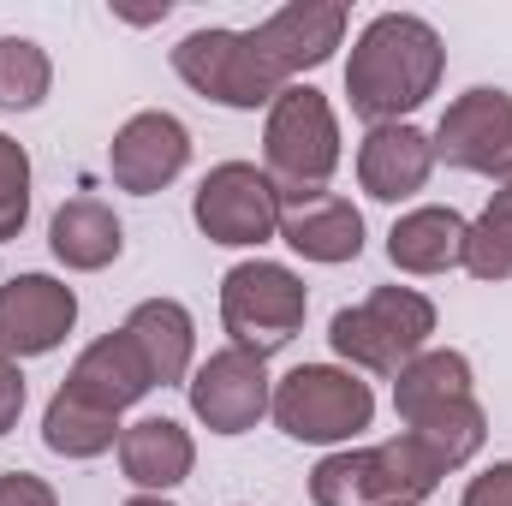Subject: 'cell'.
<instances>
[{
	"mask_svg": "<svg viewBox=\"0 0 512 506\" xmlns=\"http://www.w3.org/2000/svg\"><path fill=\"white\" fill-rule=\"evenodd\" d=\"M447 48L441 30L417 12H382L358 30L352 60H346V96L352 114L370 126H405L411 108H423L441 84Z\"/></svg>",
	"mask_w": 512,
	"mask_h": 506,
	"instance_id": "obj_1",
	"label": "cell"
},
{
	"mask_svg": "<svg viewBox=\"0 0 512 506\" xmlns=\"http://www.w3.org/2000/svg\"><path fill=\"white\" fill-rule=\"evenodd\" d=\"M447 471L411 441L393 435L382 447H340L310 471L316 506H423Z\"/></svg>",
	"mask_w": 512,
	"mask_h": 506,
	"instance_id": "obj_2",
	"label": "cell"
},
{
	"mask_svg": "<svg viewBox=\"0 0 512 506\" xmlns=\"http://www.w3.org/2000/svg\"><path fill=\"white\" fill-rule=\"evenodd\" d=\"M262 155H268V179L280 185L286 203L328 191V179L340 167V120H334L328 96L310 84H286L268 108Z\"/></svg>",
	"mask_w": 512,
	"mask_h": 506,
	"instance_id": "obj_3",
	"label": "cell"
},
{
	"mask_svg": "<svg viewBox=\"0 0 512 506\" xmlns=\"http://www.w3.org/2000/svg\"><path fill=\"white\" fill-rule=\"evenodd\" d=\"M429 334H435V304L411 286H376L364 304L334 310L328 322L334 352L370 376H399L411 358L429 352Z\"/></svg>",
	"mask_w": 512,
	"mask_h": 506,
	"instance_id": "obj_4",
	"label": "cell"
},
{
	"mask_svg": "<svg viewBox=\"0 0 512 506\" xmlns=\"http://www.w3.org/2000/svg\"><path fill=\"white\" fill-rule=\"evenodd\" d=\"M173 72H179L197 96H209V102H221V108H239V114L274 108V96L292 84V78L274 66V54L256 42V30H191V36L173 48Z\"/></svg>",
	"mask_w": 512,
	"mask_h": 506,
	"instance_id": "obj_5",
	"label": "cell"
},
{
	"mask_svg": "<svg viewBox=\"0 0 512 506\" xmlns=\"http://www.w3.org/2000/svg\"><path fill=\"white\" fill-rule=\"evenodd\" d=\"M268 411H274V423H280L292 441H304V447H340V441H352L358 429H370L376 393H370V381H358L352 370L298 364L286 381H274Z\"/></svg>",
	"mask_w": 512,
	"mask_h": 506,
	"instance_id": "obj_6",
	"label": "cell"
},
{
	"mask_svg": "<svg viewBox=\"0 0 512 506\" xmlns=\"http://www.w3.org/2000/svg\"><path fill=\"white\" fill-rule=\"evenodd\" d=\"M310 292L286 262H239L221 280V328L233 334V346H245L256 358L280 352L298 328H304Z\"/></svg>",
	"mask_w": 512,
	"mask_h": 506,
	"instance_id": "obj_7",
	"label": "cell"
},
{
	"mask_svg": "<svg viewBox=\"0 0 512 506\" xmlns=\"http://www.w3.org/2000/svg\"><path fill=\"white\" fill-rule=\"evenodd\" d=\"M280 209H286L280 185L268 179V167H251V161L209 167L197 197H191V215H197L203 239L209 245H233V251L280 239Z\"/></svg>",
	"mask_w": 512,
	"mask_h": 506,
	"instance_id": "obj_8",
	"label": "cell"
},
{
	"mask_svg": "<svg viewBox=\"0 0 512 506\" xmlns=\"http://www.w3.org/2000/svg\"><path fill=\"white\" fill-rule=\"evenodd\" d=\"M185 393H191V411H197V423L209 435H245V429H256L268 417V399H274L268 364L256 352H245V346L215 352L197 376L185 381Z\"/></svg>",
	"mask_w": 512,
	"mask_h": 506,
	"instance_id": "obj_9",
	"label": "cell"
},
{
	"mask_svg": "<svg viewBox=\"0 0 512 506\" xmlns=\"http://www.w3.org/2000/svg\"><path fill=\"white\" fill-rule=\"evenodd\" d=\"M78 322V292L54 274H18L0 286V352L18 358H42L54 352Z\"/></svg>",
	"mask_w": 512,
	"mask_h": 506,
	"instance_id": "obj_10",
	"label": "cell"
},
{
	"mask_svg": "<svg viewBox=\"0 0 512 506\" xmlns=\"http://www.w3.org/2000/svg\"><path fill=\"white\" fill-rule=\"evenodd\" d=\"M185 161H191V131L161 108L131 114L126 126L114 131V149H108V173L131 197H155L161 185H173L185 173Z\"/></svg>",
	"mask_w": 512,
	"mask_h": 506,
	"instance_id": "obj_11",
	"label": "cell"
},
{
	"mask_svg": "<svg viewBox=\"0 0 512 506\" xmlns=\"http://www.w3.org/2000/svg\"><path fill=\"white\" fill-rule=\"evenodd\" d=\"M435 161L459 167V173H495L501 149L512 143V96L507 90H465L459 102H447L441 126H435Z\"/></svg>",
	"mask_w": 512,
	"mask_h": 506,
	"instance_id": "obj_12",
	"label": "cell"
},
{
	"mask_svg": "<svg viewBox=\"0 0 512 506\" xmlns=\"http://www.w3.org/2000/svg\"><path fill=\"white\" fill-rule=\"evenodd\" d=\"M346 24H352V12L340 0H292L256 24V42L292 78V72H316L322 60H334V48L346 42Z\"/></svg>",
	"mask_w": 512,
	"mask_h": 506,
	"instance_id": "obj_13",
	"label": "cell"
},
{
	"mask_svg": "<svg viewBox=\"0 0 512 506\" xmlns=\"http://www.w3.org/2000/svg\"><path fill=\"white\" fill-rule=\"evenodd\" d=\"M435 173V143L417 126H370L364 149H358V185L376 203H405L429 185Z\"/></svg>",
	"mask_w": 512,
	"mask_h": 506,
	"instance_id": "obj_14",
	"label": "cell"
},
{
	"mask_svg": "<svg viewBox=\"0 0 512 506\" xmlns=\"http://www.w3.org/2000/svg\"><path fill=\"white\" fill-rule=\"evenodd\" d=\"M155 381H149V364H143V352L131 346L126 328H114V334H102L96 346H84L78 352V364H72V376H66V393H78V399H90V405H102V411H126L137 405L143 393H149Z\"/></svg>",
	"mask_w": 512,
	"mask_h": 506,
	"instance_id": "obj_15",
	"label": "cell"
},
{
	"mask_svg": "<svg viewBox=\"0 0 512 506\" xmlns=\"http://www.w3.org/2000/svg\"><path fill=\"white\" fill-rule=\"evenodd\" d=\"M280 239L304 262H352L364 251V215L346 197L316 191V197H298L280 209Z\"/></svg>",
	"mask_w": 512,
	"mask_h": 506,
	"instance_id": "obj_16",
	"label": "cell"
},
{
	"mask_svg": "<svg viewBox=\"0 0 512 506\" xmlns=\"http://www.w3.org/2000/svg\"><path fill=\"white\" fill-rule=\"evenodd\" d=\"M191 465H197V447H191V435L173 417H143V423H131L120 435V471L143 495L179 489L191 477Z\"/></svg>",
	"mask_w": 512,
	"mask_h": 506,
	"instance_id": "obj_17",
	"label": "cell"
},
{
	"mask_svg": "<svg viewBox=\"0 0 512 506\" xmlns=\"http://www.w3.org/2000/svg\"><path fill=\"white\" fill-rule=\"evenodd\" d=\"M131 346L143 352L149 381L155 387H179L191 376V346H197V328H191V310L179 298H143L126 316Z\"/></svg>",
	"mask_w": 512,
	"mask_h": 506,
	"instance_id": "obj_18",
	"label": "cell"
},
{
	"mask_svg": "<svg viewBox=\"0 0 512 506\" xmlns=\"http://www.w3.org/2000/svg\"><path fill=\"white\" fill-rule=\"evenodd\" d=\"M48 251L60 256L66 268H78V274H96V268L120 262L126 227H120V215H114L102 197H72V203H60L54 221H48Z\"/></svg>",
	"mask_w": 512,
	"mask_h": 506,
	"instance_id": "obj_19",
	"label": "cell"
},
{
	"mask_svg": "<svg viewBox=\"0 0 512 506\" xmlns=\"http://www.w3.org/2000/svg\"><path fill=\"white\" fill-rule=\"evenodd\" d=\"M465 227H471V221H465L459 209H441V203L411 209V215L393 221L387 256H393V268H405V274H447V268L465 262Z\"/></svg>",
	"mask_w": 512,
	"mask_h": 506,
	"instance_id": "obj_20",
	"label": "cell"
},
{
	"mask_svg": "<svg viewBox=\"0 0 512 506\" xmlns=\"http://www.w3.org/2000/svg\"><path fill=\"white\" fill-rule=\"evenodd\" d=\"M120 417L114 411H102V405H90V399H78V393H54L48 399V411H42V441H48V453H60V459H102L108 447H120Z\"/></svg>",
	"mask_w": 512,
	"mask_h": 506,
	"instance_id": "obj_21",
	"label": "cell"
},
{
	"mask_svg": "<svg viewBox=\"0 0 512 506\" xmlns=\"http://www.w3.org/2000/svg\"><path fill=\"white\" fill-rule=\"evenodd\" d=\"M405 435H411L441 471H459V465H471V459L483 453V441H489V417H483V405H477V393H471V399H453V405H435V411L411 417Z\"/></svg>",
	"mask_w": 512,
	"mask_h": 506,
	"instance_id": "obj_22",
	"label": "cell"
},
{
	"mask_svg": "<svg viewBox=\"0 0 512 506\" xmlns=\"http://www.w3.org/2000/svg\"><path fill=\"white\" fill-rule=\"evenodd\" d=\"M453 399H471V358L465 352H423L393 376V405L405 423L435 411V405H453Z\"/></svg>",
	"mask_w": 512,
	"mask_h": 506,
	"instance_id": "obj_23",
	"label": "cell"
},
{
	"mask_svg": "<svg viewBox=\"0 0 512 506\" xmlns=\"http://www.w3.org/2000/svg\"><path fill=\"white\" fill-rule=\"evenodd\" d=\"M54 84V66L42 54V42L30 36H0V114H30L42 108Z\"/></svg>",
	"mask_w": 512,
	"mask_h": 506,
	"instance_id": "obj_24",
	"label": "cell"
},
{
	"mask_svg": "<svg viewBox=\"0 0 512 506\" xmlns=\"http://www.w3.org/2000/svg\"><path fill=\"white\" fill-rule=\"evenodd\" d=\"M459 268L477 280H512V221L501 209H483L465 227V262Z\"/></svg>",
	"mask_w": 512,
	"mask_h": 506,
	"instance_id": "obj_25",
	"label": "cell"
},
{
	"mask_svg": "<svg viewBox=\"0 0 512 506\" xmlns=\"http://www.w3.org/2000/svg\"><path fill=\"white\" fill-rule=\"evenodd\" d=\"M30 221V155L0 131V245L18 239Z\"/></svg>",
	"mask_w": 512,
	"mask_h": 506,
	"instance_id": "obj_26",
	"label": "cell"
},
{
	"mask_svg": "<svg viewBox=\"0 0 512 506\" xmlns=\"http://www.w3.org/2000/svg\"><path fill=\"white\" fill-rule=\"evenodd\" d=\"M0 506H60L54 489L30 471H0Z\"/></svg>",
	"mask_w": 512,
	"mask_h": 506,
	"instance_id": "obj_27",
	"label": "cell"
},
{
	"mask_svg": "<svg viewBox=\"0 0 512 506\" xmlns=\"http://www.w3.org/2000/svg\"><path fill=\"white\" fill-rule=\"evenodd\" d=\"M459 506H512V459L507 465H489L483 477H471V489H465Z\"/></svg>",
	"mask_w": 512,
	"mask_h": 506,
	"instance_id": "obj_28",
	"label": "cell"
},
{
	"mask_svg": "<svg viewBox=\"0 0 512 506\" xmlns=\"http://www.w3.org/2000/svg\"><path fill=\"white\" fill-rule=\"evenodd\" d=\"M18 411H24V376H18V364L0 352V435L18 423Z\"/></svg>",
	"mask_w": 512,
	"mask_h": 506,
	"instance_id": "obj_29",
	"label": "cell"
},
{
	"mask_svg": "<svg viewBox=\"0 0 512 506\" xmlns=\"http://www.w3.org/2000/svg\"><path fill=\"white\" fill-rule=\"evenodd\" d=\"M489 179H501V185H512V143L501 149V161H495V173H489Z\"/></svg>",
	"mask_w": 512,
	"mask_h": 506,
	"instance_id": "obj_30",
	"label": "cell"
},
{
	"mask_svg": "<svg viewBox=\"0 0 512 506\" xmlns=\"http://www.w3.org/2000/svg\"><path fill=\"white\" fill-rule=\"evenodd\" d=\"M489 209H501V215L512 221V185H501V191H495V203H489Z\"/></svg>",
	"mask_w": 512,
	"mask_h": 506,
	"instance_id": "obj_31",
	"label": "cell"
},
{
	"mask_svg": "<svg viewBox=\"0 0 512 506\" xmlns=\"http://www.w3.org/2000/svg\"><path fill=\"white\" fill-rule=\"evenodd\" d=\"M126 506H173V501H161V495H137V501H126Z\"/></svg>",
	"mask_w": 512,
	"mask_h": 506,
	"instance_id": "obj_32",
	"label": "cell"
}]
</instances>
